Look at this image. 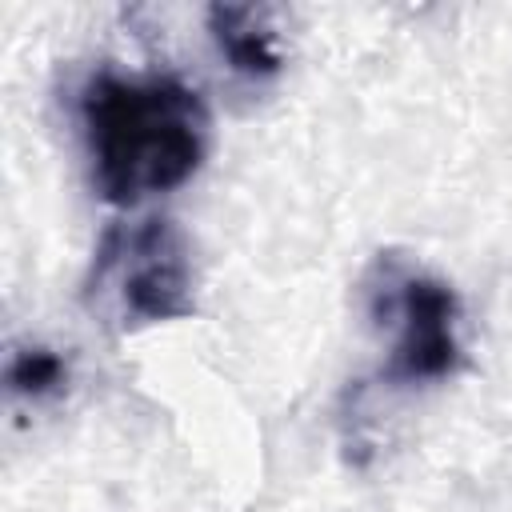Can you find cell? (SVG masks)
<instances>
[{"instance_id": "obj_1", "label": "cell", "mask_w": 512, "mask_h": 512, "mask_svg": "<svg viewBox=\"0 0 512 512\" xmlns=\"http://www.w3.org/2000/svg\"><path fill=\"white\" fill-rule=\"evenodd\" d=\"M92 184L108 204H140L196 176L208 152V108L176 76L96 72L80 92Z\"/></svg>"}, {"instance_id": "obj_2", "label": "cell", "mask_w": 512, "mask_h": 512, "mask_svg": "<svg viewBox=\"0 0 512 512\" xmlns=\"http://www.w3.org/2000/svg\"><path fill=\"white\" fill-rule=\"evenodd\" d=\"M96 284H112L124 324H168L196 312L188 240L172 220L112 228L96 256Z\"/></svg>"}, {"instance_id": "obj_3", "label": "cell", "mask_w": 512, "mask_h": 512, "mask_svg": "<svg viewBox=\"0 0 512 512\" xmlns=\"http://www.w3.org/2000/svg\"><path fill=\"white\" fill-rule=\"evenodd\" d=\"M396 340L384 364L392 384L444 380L460 364L456 340V292L436 276H404L392 296Z\"/></svg>"}, {"instance_id": "obj_4", "label": "cell", "mask_w": 512, "mask_h": 512, "mask_svg": "<svg viewBox=\"0 0 512 512\" xmlns=\"http://www.w3.org/2000/svg\"><path fill=\"white\" fill-rule=\"evenodd\" d=\"M268 16L272 12L256 4H212L208 8V32L236 76L268 80L284 68V56L276 48V28Z\"/></svg>"}, {"instance_id": "obj_5", "label": "cell", "mask_w": 512, "mask_h": 512, "mask_svg": "<svg viewBox=\"0 0 512 512\" xmlns=\"http://www.w3.org/2000/svg\"><path fill=\"white\" fill-rule=\"evenodd\" d=\"M68 380V364L60 360V352L44 348V344H28V348H16L12 360H8V372H4V384L16 400H44V396H56Z\"/></svg>"}]
</instances>
